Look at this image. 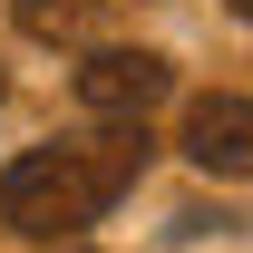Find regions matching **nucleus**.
<instances>
[{"label": "nucleus", "mask_w": 253, "mask_h": 253, "mask_svg": "<svg viewBox=\"0 0 253 253\" xmlns=\"http://www.w3.org/2000/svg\"><path fill=\"white\" fill-rule=\"evenodd\" d=\"M68 97L97 126H146L175 97V59H156V49H88V59L68 68Z\"/></svg>", "instance_id": "nucleus-2"}, {"label": "nucleus", "mask_w": 253, "mask_h": 253, "mask_svg": "<svg viewBox=\"0 0 253 253\" xmlns=\"http://www.w3.org/2000/svg\"><path fill=\"white\" fill-rule=\"evenodd\" d=\"M0 88H10V78H0Z\"/></svg>", "instance_id": "nucleus-7"}, {"label": "nucleus", "mask_w": 253, "mask_h": 253, "mask_svg": "<svg viewBox=\"0 0 253 253\" xmlns=\"http://www.w3.org/2000/svg\"><path fill=\"white\" fill-rule=\"evenodd\" d=\"M49 253H78V244H49Z\"/></svg>", "instance_id": "nucleus-6"}, {"label": "nucleus", "mask_w": 253, "mask_h": 253, "mask_svg": "<svg viewBox=\"0 0 253 253\" xmlns=\"http://www.w3.org/2000/svg\"><path fill=\"white\" fill-rule=\"evenodd\" d=\"M10 20L30 39H49V49H88V39L117 20V0H10Z\"/></svg>", "instance_id": "nucleus-4"}, {"label": "nucleus", "mask_w": 253, "mask_h": 253, "mask_svg": "<svg viewBox=\"0 0 253 253\" xmlns=\"http://www.w3.org/2000/svg\"><path fill=\"white\" fill-rule=\"evenodd\" d=\"M175 146H185L195 175H214V185H253V97H195L185 126H175Z\"/></svg>", "instance_id": "nucleus-3"}, {"label": "nucleus", "mask_w": 253, "mask_h": 253, "mask_svg": "<svg viewBox=\"0 0 253 253\" xmlns=\"http://www.w3.org/2000/svg\"><path fill=\"white\" fill-rule=\"evenodd\" d=\"M146 156H156L146 126H88V136L20 146V156L0 166V224L30 234V244H68V234H88V224L146 175Z\"/></svg>", "instance_id": "nucleus-1"}, {"label": "nucleus", "mask_w": 253, "mask_h": 253, "mask_svg": "<svg viewBox=\"0 0 253 253\" xmlns=\"http://www.w3.org/2000/svg\"><path fill=\"white\" fill-rule=\"evenodd\" d=\"M224 10H234V20H253V0H224Z\"/></svg>", "instance_id": "nucleus-5"}]
</instances>
